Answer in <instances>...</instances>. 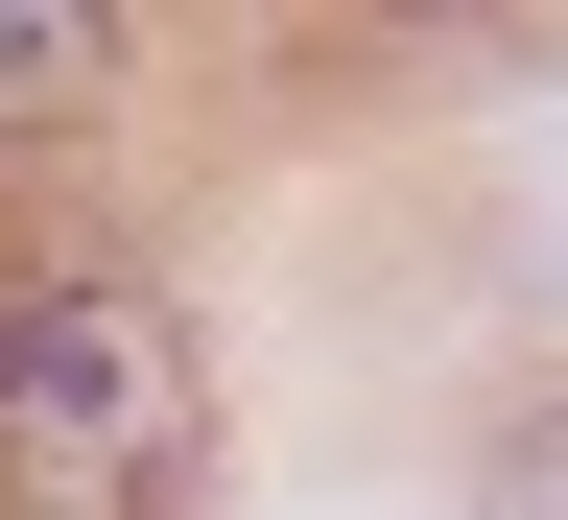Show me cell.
Segmentation results:
<instances>
[{
  "mask_svg": "<svg viewBox=\"0 0 568 520\" xmlns=\"http://www.w3.org/2000/svg\"><path fill=\"white\" fill-rule=\"evenodd\" d=\"M474 520H568V402H545V426H497V497H474Z\"/></svg>",
  "mask_w": 568,
  "mask_h": 520,
  "instance_id": "3",
  "label": "cell"
},
{
  "mask_svg": "<svg viewBox=\"0 0 568 520\" xmlns=\"http://www.w3.org/2000/svg\"><path fill=\"white\" fill-rule=\"evenodd\" d=\"M166 473H190V332H166V284H24V308H0V497L142 520Z\"/></svg>",
  "mask_w": 568,
  "mask_h": 520,
  "instance_id": "1",
  "label": "cell"
},
{
  "mask_svg": "<svg viewBox=\"0 0 568 520\" xmlns=\"http://www.w3.org/2000/svg\"><path fill=\"white\" fill-rule=\"evenodd\" d=\"M95 71H119L95 0H0V142H24V119H95Z\"/></svg>",
  "mask_w": 568,
  "mask_h": 520,
  "instance_id": "2",
  "label": "cell"
}]
</instances>
